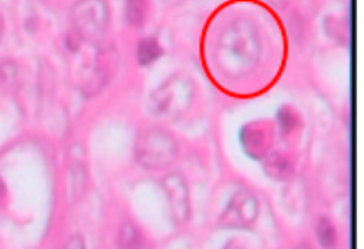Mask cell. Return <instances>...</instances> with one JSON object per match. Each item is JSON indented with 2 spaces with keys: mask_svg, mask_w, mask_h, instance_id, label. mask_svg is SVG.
I'll return each mask as SVG.
<instances>
[{
  "mask_svg": "<svg viewBox=\"0 0 364 249\" xmlns=\"http://www.w3.org/2000/svg\"><path fill=\"white\" fill-rule=\"evenodd\" d=\"M135 159L141 166L156 171L171 165L178 152V144L173 135L162 128L149 127L141 129L134 145Z\"/></svg>",
  "mask_w": 364,
  "mask_h": 249,
  "instance_id": "obj_1",
  "label": "cell"
},
{
  "mask_svg": "<svg viewBox=\"0 0 364 249\" xmlns=\"http://www.w3.org/2000/svg\"><path fill=\"white\" fill-rule=\"evenodd\" d=\"M192 88L183 83H168L149 98V111L161 118H176L191 105Z\"/></svg>",
  "mask_w": 364,
  "mask_h": 249,
  "instance_id": "obj_2",
  "label": "cell"
},
{
  "mask_svg": "<svg viewBox=\"0 0 364 249\" xmlns=\"http://www.w3.org/2000/svg\"><path fill=\"white\" fill-rule=\"evenodd\" d=\"M259 215V202L249 191L236 192L220 215L219 225L229 229L250 228Z\"/></svg>",
  "mask_w": 364,
  "mask_h": 249,
  "instance_id": "obj_3",
  "label": "cell"
},
{
  "mask_svg": "<svg viewBox=\"0 0 364 249\" xmlns=\"http://www.w3.org/2000/svg\"><path fill=\"white\" fill-rule=\"evenodd\" d=\"M107 16V7L102 0H82L73 10L77 30L88 38H94L104 31Z\"/></svg>",
  "mask_w": 364,
  "mask_h": 249,
  "instance_id": "obj_4",
  "label": "cell"
},
{
  "mask_svg": "<svg viewBox=\"0 0 364 249\" xmlns=\"http://www.w3.org/2000/svg\"><path fill=\"white\" fill-rule=\"evenodd\" d=\"M162 188L165 191L173 222L176 225H183L191 215L189 191L185 178L178 172L168 174L162 179Z\"/></svg>",
  "mask_w": 364,
  "mask_h": 249,
  "instance_id": "obj_5",
  "label": "cell"
},
{
  "mask_svg": "<svg viewBox=\"0 0 364 249\" xmlns=\"http://www.w3.org/2000/svg\"><path fill=\"white\" fill-rule=\"evenodd\" d=\"M118 249H145L141 231L132 222H124L118 232Z\"/></svg>",
  "mask_w": 364,
  "mask_h": 249,
  "instance_id": "obj_6",
  "label": "cell"
},
{
  "mask_svg": "<svg viewBox=\"0 0 364 249\" xmlns=\"http://www.w3.org/2000/svg\"><path fill=\"white\" fill-rule=\"evenodd\" d=\"M316 235L324 249H334L337 245V231L330 219L321 216L316 225Z\"/></svg>",
  "mask_w": 364,
  "mask_h": 249,
  "instance_id": "obj_7",
  "label": "cell"
},
{
  "mask_svg": "<svg viewBox=\"0 0 364 249\" xmlns=\"http://www.w3.org/2000/svg\"><path fill=\"white\" fill-rule=\"evenodd\" d=\"M161 54V47L158 44V41L155 38H144L139 41L138 44V50H136V57L138 61L144 65L151 64L152 61H155Z\"/></svg>",
  "mask_w": 364,
  "mask_h": 249,
  "instance_id": "obj_8",
  "label": "cell"
},
{
  "mask_svg": "<svg viewBox=\"0 0 364 249\" xmlns=\"http://www.w3.org/2000/svg\"><path fill=\"white\" fill-rule=\"evenodd\" d=\"M146 14V0H127V18L138 27L144 23Z\"/></svg>",
  "mask_w": 364,
  "mask_h": 249,
  "instance_id": "obj_9",
  "label": "cell"
},
{
  "mask_svg": "<svg viewBox=\"0 0 364 249\" xmlns=\"http://www.w3.org/2000/svg\"><path fill=\"white\" fill-rule=\"evenodd\" d=\"M266 171L276 179H287L291 175V166L282 158H274L266 165Z\"/></svg>",
  "mask_w": 364,
  "mask_h": 249,
  "instance_id": "obj_10",
  "label": "cell"
},
{
  "mask_svg": "<svg viewBox=\"0 0 364 249\" xmlns=\"http://www.w3.org/2000/svg\"><path fill=\"white\" fill-rule=\"evenodd\" d=\"M64 249H85V245H84V240H82V238L80 235H73L67 240Z\"/></svg>",
  "mask_w": 364,
  "mask_h": 249,
  "instance_id": "obj_11",
  "label": "cell"
},
{
  "mask_svg": "<svg viewBox=\"0 0 364 249\" xmlns=\"http://www.w3.org/2000/svg\"><path fill=\"white\" fill-rule=\"evenodd\" d=\"M6 198H7V188L4 185V181L0 178V208L6 205Z\"/></svg>",
  "mask_w": 364,
  "mask_h": 249,
  "instance_id": "obj_12",
  "label": "cell"
},
{
  "mask_svg": "<svg viewBox=\"0 0 364 249\" xmlns=\"http://www.w3.org/2000/svg\"><path fill=\"white\" fill-rule=\"evenodd\" d=\"M296 249H311V246L307 245V243H301V245H299Z\"/></svg>",
  "mask_w": 364,
  "mask_h": 249,
  "instance_id": "obj_13",
  "label": "cell"
},
{
  "mask_svg": "<svg viewBox=\"0 0 364 249\" xmlns=\"http://www.w3.org/2000/svg\"><path fill=\"white\" fill-rule=\"evenodd\" d=\"M3 34V17H1V11H0V38Z\"/></svg>",
  "mask_w": 364,
  "mask_h": 249,
  "instance_id": "obj_14",
  "label": "cell"
}]
</instances>
